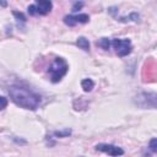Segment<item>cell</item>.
I'll return each mask as SVG.
<instances>
[{
    "mask_svg": "<svg viewBox=\"0 0 157 157\" xmlns=\"http://www.w3.org/2000/svg\"><path fill=\"white\" fill-rule=\"evenodd\" d=\"M12 15L16 17V20H18V21H22V22H26L27 21V18H26V16L22 13V12H18V11H12Z\"/></svg>",
    "mask_w": 157,
    "mask_h": 157,
    "instance_id": "cell-15",
    "label": "cell"
},
{
    "mask_svg": "<svg viewBox=\"0 0 157 157\" xmlns=\"http://www.w3.org/2000/svg\"><path fill=\"white\" fill-rule=\"evenodd\" d=\"M108 12L113 16V17H115L117 18V13H118V7H115V6H112V7H109L108 9Z\"/></svg>",
    "mask_w": 157,
    "mask_h": 157,
    "instance_id": "cell-19",
    "label": "cell"
},
{
    "mask_svg": "<svg viewBox=\"0 0 157 157\" xmlns=\"http://www.w3.org/2000/svg\"><path fill=\"white\" fill-rule=\"evenodd\" d=\"M36 7H37V13L47 15L48 12H50L53 4H52V1H48V0H38L36 2Z\"/></svg>",
    "mask_w": 157,
    "mask_h": 157,
    "instance_id": "cell-6",
    "label": "cell"
},
{
    "mask_svg": "<svg viewBox=\"0 0 157 157\" xmlns=\"http://www.w3.org/2000/svg\"><path fill=\"white\" fill-rule=\"evenodd\" d=\"M63 21H64V23H65L66 26H69V27H74V26L76 25V20H75V16H74V15H66V16H64Z\"/></svg>",
    "mask_w": 157,
    "mask_h": 157,
    "instance_id": "cell-11",
    "label": "cell"
},
{
    "mask_svg": "<svg viewBox=\"0 0 157 157\" xmlns=\"http://www.w3.org/2000/svg\"><path fill=\"white\" fill-rule=\"evenodd\" d=\"M97 47H99V48H102V49H104V50H108V49L110 48V40H109V38H107V37L101 38V39L97 42Z\"/></svg>",
    "mask_w": 157,
    "mask_h": 157,
    "instance_id": "cell-10",
    "label": "cell"
},
{
    "mask_svg": "<svg viewBox=\"0 0 157 157\" xmlns=\"http://www.w3.org/2000/svg\"><path fill=\"white\" fill-rule=\"evenodd\" d=\"M69 135H71V129H64V130L54 131V136H56V137H67Z\"/></svg>",
    "mask_w": 157,
    "mask_h": 157,
    "instance_id": "cell-13",
    "label": "cell"
},
{
    "mask_svg": "<svg viewBox=\"0 0 157 157\" xmlns=\"http://www.w3.org/2000/svg\"><path fill=\"white\" fill-rule=\"evenodd\" d=\"M96 151H99V152H104L112 157H119L121 155H124V150L119 146H115V145H110V144H98L96 145Z\"/></svg>",
    "mask_w": 157,
    "mask_h": 157,
    "instance_id": "cell-4",
    "label": "cell"
},
{
    "mask_svg": "<svg viewBox=\"0 0 157 157\" xmlns=\"http://www.w3.org/2000/svg\"><path fill=\"white\" fill-rule=\"evenodd\" d=\"M110 44L113 45V48L115 49L118 56H120V58L129 55V54L131 53V50H132L131 42H130V39H128V38H123V39L115 38V39H113V40L110 42Z\"/></svg>",
    "mask_w": 157,
    "mask_h": 157,
    "instance_id": "cell-3",
    "label": "cell"
},
{
    "mask_svg": "<svg viewBox=\"0 0 157 157\" xmlns=\"http://www.w3.org/2000/svg\"><path fill=\"white\" fill-rule=\"evenodd\" d=\"M7 103H9L7 98L4 96H0V110H4L7 107Z\"/></svg>",
    "mask_w": 157,
    "mask_h": 157,
    "instance_id": "cell-16",
    "label": "cell"
},
{
    "mask_svg": "<svg viewBox=\"0 0 157 157\" xmlns=\"http://www.w3.org/2000/svg\"><path fill=\"white\" fill-rule=\"evenodd\" d=\"M27 12H28L31 16H34V15H37V7H36V4H32V5H29V6L27 7Z\"/></svg>",
    "mask_w": 157,
    "mask_h": 157,
    "instance_id": "cell-17",
    "label": "cell"
},
{
    "mask_svg": "<svg viewBox=\"0 0 157 157\" xmlns=\"http://www.w3.org/2000/svg\"><path fill=\"white\" fill-rule=\"evenodd\" d=\"M76 45L85 52H90V40L86 37H78L76 40Z\"/></svg>",
    "mask_w": 157,
    "mask_h": 157,
    "instance_id": "cell-8",
    "label": "cell"
},
{
    "mask_svg": "<svg viewBox=\"0 0 157 157\" xmlns=\"http://www.w3.org/2000/svg\"><path fill=\"white\" fill-rule=\"evenodd\" d=\"M7 92H9V96L11 98V101L16 105H18L20 108H23V109L36 110L39 107L40 101H42V98L38 93L33 92L29 88L21 87V86H17V85L10 86Z\"/></svg>",
    "mask_w": 157,
    "mask_h": 157,
    "instance_id": "cell-1",
    "label": "cell"
},
{
    "mask_svg": "<svg viewBox=\"0 0 157 157\" xmlns=\"http://www.w3.org/2000/svg\"><path fill=\"white\" fill-rule=\"evenodd\" d=\"M81 87L85 92H91L94 87V82L91 80V78H83L81 81Z\"/></svg>",
    "mask_w": 157,
    "mask_h": 157,
    "instance_id": "cell-9",
    "label": "cell"
},
{
    "mask_svg": "<svg viewBox=\"0 0 157 157\" xmlns=\"http://www.w3.org/2000/svg\"><path fill=\"white\" fill-rule=\"evenodd\" d=\"M156 93H153V92H151V93H146V92H144V93H140V94H137V99L135 101L136 103H139V102H141V101H144L145 103L142 104V107L141 108H146V107H151V108H156Z\"/></svg>",
    "mask_w": 157,
    "mask_h": 157,
    "instance_id": "cell-5",
    "label": "cell"
},
{
    "mask_svg": "<svg viewBox=\"0 0 157 157\" xmlns=\"http://www.w3.org/2000/svg\"><path fill=\"white\" fill-rule=\"evenodd\" d=\"M148 150H150V152H151L152 155L157 152V139H156V137H152V139L150 140V144H148Z\"/></svg>",
    "mask_w": 157,
    "mask_h": 157,
    "instance_id": "cell-14",
    "label": "cell"
},
{
    "mask_svg": "<svg viewBox=\"0 0 157 157\" xmlns=\"http://www.w3.org/2000/svg\"><path fill=\"white\" fill-rule=\"evenodd\" d=\"M82 6H83V2H82V1H76V2L72 5L71 11H72V12H76V11H78V10H80Z\"/></svg>",
    "mask_w": 157,
    "mask_h": 157,
    "instance_id": "cell-18",
    "label": "cell"
},
{
    "mask_svg": "<svg viewBox=\"0 0 157 157\" xmlns=\"http://www.w3.org/2000/svg\"><path fill=\"white\" fill-rule=\"evenodd\" d=\"M76 23H87L90 21V16L87 13H78L75 16Z\"/></svg>",
    "mask_w": 157,
    "mask_h": 157,
    "instance_id": "cell-12",
    "label": "cell"
},
{
    "mask_svg": "<svg viewBox=\"0 0 157 157\" xmlns=\"http://www.w3.org/2000/svg\"><path fill=\"white\" fill-rule=\"evenodd\" d=\"M67 70H69L67 63L63 58H55L53 60V63L50 64V66L48 67V74L50 75V81L53 83H58L66 75Z\"/></svg>",
    "mask_w": 157,
    "mask_h": 157,
    "instance_id": "cell-2",
    "label": "cell"
},
{
    "mask_svg": "<svg viewBox=\"0 0 157 157\" xmlns=\"http://www.w3.org/2000/svg\"><path fill=\"white\" fill-rule=\"evenodd\" d=\"M119 22H130V21H132V22H139L140 21V15L137 13V12H131L129 16H123V17H118L117 18Z\"/></svg>",
    "mask_w": 157,
    "mask_h": 157,
    "instance_id": "cell-7",
    "label": "cell"
}]
</instances>
